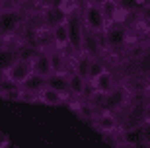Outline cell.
<instances>
[{
	"label": "cell",
	"instance_id": "obj_17",
	"mask_svg": "<svg viewBox=\"0 0 150 148\" xmlns=\"http://www.w3.org/2000/svg\"><path fill=\"white\" fill-rule=\"evenodd\" d=\"M31 62H33V74H39V76H43V78H49L51 74H53V68H51V60H49V53H47V49L39 51Z\"/></svg>",
	"mask_w": 150,
	"mask_h": 148
},
{
	"label": "cell",
	"instance_id": "obj_8",
	"mask_svg": "<svg viewBox=\"0 0 150 148\" xmlns=\"http://www.w3.org/2000/svg\"><path fill=\"white\" fill-rule=\"evenodd\" d=\"M82 53L90 57V59H103L105 55V47H103V37L100 33L88 31L84 33V45H82Z\"/></svg>",
	"mask_w": 150,
	"mask_h": 148
},
{
	"label": "cell",
	"instance_id": "obj_20",
	"mask_svg": "<svg viewBox=\"0 0 150 148\" xmlns=\"http://www.w3.org/2000/svg\"><path fill=\"white\" fill-rule=\"evenodd\" d=\"M105 70H109L107 64H105V59H92V62H90V70H88V82L96 80V78L100 76V74H103Z\"/></svg>",
	"mask_w": 150,
	"mask_h": 148
},
{
	"label": "cell",
	"instance_id": "obj_9",
	"mask_svg": "<svg viewBox=\"0 0 150 148\" xmlns=\"http://www.w3.org/2000/svg\"><path fill=\"white\" fill-rule=\"evenodd\" d=\"M31 74H33V62H31V60H25V59H20L16 64L4 74V78H8L10 82H14L16 86L22 88V84L25 82Z\"/></svg>",
	"mask_w": 150,
	"mask_h": 148
},
{
	"label": "cell",
	"instance_id": "obj_10",
	"mask_svg": "<svg viewBox=\"0 0 150 148\" xmlns=\"http://www.w3.org/2000/svg\"><path fill=\"white\" fill-rule=\"evenodd\" d=\"M18 60H20V55H18L16 43H14V41H4L2 49H0V74L4 76Z\"/></svg>",
	"mask_w": 150,
	"mask_h": 148
},
{
	"label": "cell",
	"instance_id": "obj_16",
	"mask_svg": "<svg viewBox=\"0 0 150 148\" xmlns=\"http://www.w3.org/2000/svg\"><path fill=\"white\" fill-rule=\"evenodd\" d=\"M51 47L59 51H68L70 49V39H68V25L62 23L57 29L51 31Z\"/></svg>",
	"mask_w": 150,
	"mask_h": 148
},
{
	"label": "cell",
	"instance_id": "obj_15",
	"mask_svg": "<svg viewBox=\"0 0 150 148\" xmlns=\"http://www.w3.org/2000/svg\"><path fill=\"white\" fill-rule=\"evenodd\" d=\"M88 88H90L88 80L78 76L76 72H70V76H68V92H70V98L72 99H86Z\"/></svg>",
	"mask_w": 150,
	"mask_h": 148
},
{
	"label": "cell",
	"instance_id": "obj_6",
	"mask_svg": "<svg viewBox=\"0 0 150 148\" xmlns=\"http://www.w3.org/2000/svg\"><path fill=\"white\" fill-rule=\"evenodd\" d=\"M67 25H68V39H70V55H80L84 45V33H86L82 14L78 12V14L68 16Z\"/></svg>",
	"mask_w": 150,
	"mask_h": 148
},
{
	"label": "cell",
	"instance_id": "obj_2",
	"mask_svg": "<svg viewBox=\"0 0 150 148\" xmlns=\"http://www.w3.org/2000/svg\"><path fill=\"white\" fill-rule=\"evenodd\" d=\"M103 47H105V53H119L123 51L125 47L129 45V28L125 23L117 22V23H111L107 25V29L103 31Z\"/></svg>",
	"mask_w": 150,
	"mask_h": 148
},
{
	"label": "cell",
	"instance_id": "obj_4",
	"mask_svg": "<svg viewBox=\"0 0 150 148\" xmlns=\"http://www.w3.org/2000/svg\"><path fill=\"white\" fill-rule=\"evenodd\" d=\"M80 14H82L84 28L88 29V31L103 35V31L107 29V23L103 20V16H101V10H100V4L98 2H84Z\"/></svg>",
	"mask_w": 150,
	"mask_h": 148
},
{
	"label": "cell",
	"instance_id": "obj_22",
	"mask_svg": "<svg viewBox=\"0 0 150 148\" xmlns=\"http://www.w3.org/2000/svg\"><path fill=\"white\" fill-rule=\"evenodd\" d=\"M144 125H150V98L144 103Z\"/></svg>",
	"mask_w": 150,
	"mask_h": 148
},
{
	"label": "cell",
	"instance_id": "obj_23",
	"mask_svg": "<svg viewBox=\"0 0 150 148\" xmlns=\"http://www.w3.org/2000/svg\"><path fill=\"white\" fill-rule=\"evenodd\" d=\"M2 45H4V39L0 37V49H2Z\"/></svg>",
	"mask_w": 150,
	"mask_h": 148
},
{
	"label": "cell",
	"instance_id": "obj_21",
	"mask_svg": "<svg viewBox=\"0 0 150 148\" xmlns=\"http://www.w3.org/2000/svg\"><path fill=\"white\" fill-rule=\"evenodd\" d=\"M137 16H139L140 20H142V22H144L146 25L150 28V2H146V4L142 6V10H140L139 14H137Z\"/></svg>",
	"mask_w": 150,
	"mask_h": 148
},
{
	"label": "cell",
	"instance_id": "obj_3",
	"mask_svg": "<svg viewBox=\"0 0 150 148\" xmlns=\"http://www.w3.org/2000/svg\"><path fill=\"white\" fill-rule=\"evenodd\" d=\"M131 103H133V92L125 84H119L117 88L105 93V111L113 115H121Z\"/></svg>",
	"mask_w": 150,
	"mask_h": 148
},
{
	"label": "cell",
	"instance_id": "obj_13",
	"mask_svg": "<svg viewBox=\"0 0 150 148\" xmlns=\"http://www.w3.org/2000/svg\"><path fill=\"white\" fill-rule=\"evenodd\" d=\"M70 99H72L70 96H64V93H61V92L45 88L43 92L39 93V98L35 99V103H43V105H49V107H59V105H68Z\"/></svg>",
	"mask_w": 150,
	"mask_h": 148
},
{
	"label": "cell",
	"instance_id": "obj_5",
	"mask_svg": "<svg viewBox=\"0 0 150 148\" xmlns=\"http://www.w3.org/2000/svg\"><path fill=\"white\" fill-rule=\"evenodd\" d=\"M67 20H68V16L61 10L59 4H45V6H41V10H39V23H41V28L47 29V31H53V29H57L59 25L67 23Z\"/></svg>",
	"mask_w": 150,
	"mask_h": 148
},
{
	"label": "cell",
	"instance_id": "obj_14",
	"mask_svg": "<svg viewBox=\"0 0 150 148\" xmlns=\"http://www.w3.org/2000/svg\"><path fill=\"white\" fill-rule=\"evenodd\" d=\"M51 60V68L53 72H70V55L67 51H59V49H47Z\"/></svg>",
	"mask_w": 150,
	"mask_h": 148
},
{
	"label": "cell",
	"instance_id": "obj_1",
	"mask_svg": "<svg viewBox=\"0 0 150 148\" xmlns=\"http://www.w3.org/2000/svg\"><path fill=\"white\" fill-rule=\"evenodd\" d=\"M25 10L20 4H2L0 10V37L4 41H12L20 29L25 25Z\"/></svg>",
	"mask_w": 150,
	"mask_h": 148
},
{
	"label": "cell",
	"instance_id": "obj_11",
	"mask_svg": "<svg viewBox=\"0 0 150 148\" xmlns=\"http://www.w3.org/2000/svg\"><path fill=\"white\" fill-rule=\"evenodd\" d=\"M47 88V78L39 76V74H31V76L22 84V92L28 101H35L39 98V93Z\"/></svg>",
	"mask_w": 150,
	"mask_h": 148
},
{
	"label": "cell",
	"instance_id": "obj_19",
	"mask_svg": "<svg viewBox=\"0 0 150 148\" xmlns=\"http://www.w3.org/2000/svg\"><path fill=\"white\" fill-rule=\"evenodd\" d=\"M137 72H139V78L140 80H150V49L144 47L137 55Z\"/></svg>",
	"mask_w": 150,
	"mask_h": 148
},
{
	"label": "cell",
	"instance_id": "obj_18",
	"mask_svg": "<svg viewBox=\"0 0 150 148\" xmlns=\"http://www.w3.org/2000/svg\"><path fill=\"white\" fill-rule=\"evenodd\" d=\"M68 76H70V72H53L47 78V88L61 92L64 96H70V92H68Z\"/></svg>",
	"mask_w": 150,
	"mask_h": 148
},
{
	"label": "cell",
	"instance_id": "obj_7",
	"mask_svg": "<svg viewBox=\"0 0 150 148\" xmlns=\"http://www.w3.org/2000/svg\"><path fill=\"white\" fill-rule=\"evenodd\" d=\"M96 131H100L101 135H117L121 131V125H119V119L117 115L109 113V111H101V113H96L94 121L90 123Z\"/></svg>",
	"mask_w": 150,
	"mask_h": 148
},
{
	"label": "cell",
	"instance_id": "obj_12",
	"mask_svg": "<svg viewBox=\"0 0 150 148\" xmlns=\"http://www.w3.org/2000/svg\"><path fill=\"white\" fill-rule=\"evenodd\" d=\"M121 82H117V76L113 74L111 70H105L103 74H100V76L96 78V80H92V82H88L90 90L92 92H98V93H107L111 92L113 88H117Z\"/></svg>",
	"mask_w": 150,
	"mask_h": 148
}]
</instances>
